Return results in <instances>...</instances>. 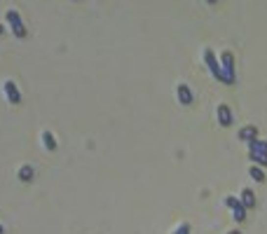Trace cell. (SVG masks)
<instances>
[{"label": "cell", "mask_w": 267, "mask_h": 234, "mask_svg": "<svg viewBox=\"0 0 267 234\" xmlns=\"http://www.w3.org/2000/svg\"><path fill=\"white\" fill-rule=\"evenodd\" d=\"M176 96H178V101H181L183 106H190V103H193V89H190V87L185 85V82H181V85L176 87Z\"/></svg>", "instance_id": "6"}, {"label": "cell", "mask_w": 267, "mask_h": 234, "mask_svg": "<svg viewBox=\"0 0 267 234\" xmlns=\"http://www.w3.org/2000/svg\"><path fill=\"white\" fill-rule=\"evenodd\" d=\"M2 33H5V26H2V23H0V35H2Z\"/></svg>", "instance_id": "18"}, {"label": "cell", "mask_w": 267, "mask_h": 234, "mask_svg": "<svg viewBox=\"0 0 267 234\" xmlns=\"http://www.w3.org/2000/svg\"><path fill=\"white\" fill-rule=\"evenodd\" d=\"M43 143L47 150H56V140H54L52 131H43Z\"/></svg>", "instance_id": "13"}, {"label": "cell", "mask_w": 267, "mask_h": 234, "mask_svg": "<svg viewBox=\"0 0 267 234\" xmlns=\"http://www.w3.org/2000/svg\"><path fill=\"white\" fill-rule=\"evenodd\" d=\"M237 139L246 140V143L256 140L258 139V127H253V124H246V127H242V129H239V134H237Z\"/></svg>", "instance_id": "7"}, {"label": "cell", "mask_w": 267, "mask_h": 234, "mask_svg": "<svg viewBox=\"0 0 267 234\" xmlns=\"http://www.w3.org/2000/svg\"><path fill=\"white\" fill-rule=\"evenodd\" d=\"M19 181H24V183H28V181H33V166H22L19 169Z\"/></svg>", "instance_id": "14"}, {"label": "cell", "mask_w": 267, "mask_h": 234, "mask_svg": "<svg viewBox=\"0 0 267 234\" xmlns=\"http://www.w3.org/2000/svg\"><path fill=\"white\" fill-rule=\"evenodd\" d=\"M239 202L244 204V209L248 211V209H256V194H253V190H242V197H239Z\"/></svg>", "instance_id": "8"}, {"label": "cell", "mask_w": 267, "mask_h": 234, "mask_svg": "<svg viewBox=\"0 0 267 234\" xmlns=\"http://www.w3.org/2000/svg\"><path fill=\"white\" fill-rule=\"evenodd\" d=\"M2 92H5V96H7V101H10V103H14V106H17V103H22V92L17 89V85H14L12 80H7V82L2 85Z\"/></svg>", "instance_id": "4"}, {"label": "cell", "mask_w": 267, "mask_h": 234, "mask_svg": "<svg viewBox=\"0 0 267 234\" xmlns=\"http://www.w3.org/2000/svg\"><path fill=\"white\" fill-rule=\"evenodd\" d=\"M2 232H5V230H2V225H0V234H2Z\"/></svg>", "instance_id": "19"}, {"label": "cell", "mask_w": 267, "mask_h": 234, "mask_svg": "<svg viewBox=\"0 0 267 234\" xmlns=\"http://www.w3.org/2000/svg\"><path fill=\"white\" fill-rule=\"evenodd\" d=\"M227 234H242V232H239V230H230V232H227Z\"/></svg>", "instance_id": "16"}, {"label": "cell", "mask_w": 267, "mask_h": 234, "mask_svg": "<svg viewBox=\"0 0 267 234\" xmlns=\"http://www.w3.org/2000/svg\"><path fill=\"white\" fill-rule=\"evenodd\" d=\"M248 176H251L253 181H258V183H265V173H263V169H260V166H256V164L248 169Z\"/></svg>", "instance_id": "11"}, {"label": "cell", "mask_w": 267, "mask_h": 234, "mask_svg": "<svg viewBox=\"0 0 267 234\" xmlns=\"http://www.w3.org/2000/svg\"><path fill=\"white\" fill-rule=\"evenodd\" d=\"M204 64H206V68H209V73L214 75V80L223 82V70H220V61H218V56L214 54V49H204Z\"/></svg>", "instance_id": "2"}, {"label": "cell", "mask_w": 267, "mask_h": 234, "mask_svg": "<svg viewBox=\"0 0 267 234\" xmlns=\"http://www.w3.org/2000/svg\"><path fill=\"white\" fill-rule=\"evenodd\" d=\"M232 218H235L237 223H242V220L246 218V209H244V204L242 202H237L235 206H232Z\"/></svg>", "instance_id": "10"}, {"label": "cell", "mask_w": 267, "mask_h": 234, "mask_svg": "<svg viewBox=\"0 0 267 234\" xmlns=\"http://www.w3.org/2000/svg\"><path fill=\"white\" fill-rule=\"evenodd\" d=\"M206 2H209V5H216V2H218V0H206Z\"/></svg>", "instance_id": "17"}, {"label": "cell", "mask_w": 267, "mask_h": 234, "mask_svg": "<svg viewBox=\"0 0 267 234\" xmlns=\"http://www.w3.org/2000/svg\"><path fill=\"white\" fill-rule=\"evenodd\" d=\"M216 117H218L220 127H230V124H232V110H230V106H225V103H218Z\"/></svg>", "instance_id": "5"}, {"label": "cell", "mask_w": 267, "mask_h": 234, "mask_svg": "<svg viewBox=\"0 0 267 234\" xmlns=\"http://www.w3.org/2000/svg\"><path fill=\"white\" fill-rule=\"evenodd\" d=\"M7 23H10V31L17 35V38H26V26H24L22 17L17 10H7Z\"/></svg>", "instance_id": "3"}, {"label": "cell", "mask_w": 267, "mask_h": 234, "mask_svg": "<svg viewBox=\"0 0 267 234\" xmlns=\"http://www.w3.org/2000/svg\"><path fill=\"white\" fill-rule=\"evenodd\" d=\"M176 234H190V225H188V223L178 225V230H176Z\"/></svg>", "instance_id": "15"}, {"label": "cell", "mask_w": 267, "mask_h": 234, "mask_svg": "<svg viewBox=\"0 0 267 234\" xmlns=\"http://www.w3.org/2000/svg\"><path fill=\"white\" fill-rule=\"evenodd\" d=\"M218 61H220V70H223V85H235V82H237L235 54H232V52H223Z\"/></svg>", "instance_id": "1"}, {"label": "cell", "mask_w": 267, "mask_h": 234, "mask_svg": "<svg viewBox=\"0 0 267 234\" xmlns=\"http://www.w3.org/2000/svg\"><path fill=\"white\" fill-rule=\"evenodd\" d=\"M248 150H253V152H265L267 155V140H251L248 143Z\"/></svg>", "instance_id": "12"}, {"label": "cell", "mask_w": 267, "mask_h": 234, "mask_svg": "<svg viewBox=\"0 0 267 234\" xmlns=\"http://www.w3.org/2000/svg\"><path fill=\"white\" fill-rule=\"evenodd\" d=\"M248 160L253 162L256 166H267V155L265 152H253V150H248Z\"/></svg>", "instance_id": "9"}]
</instances>
